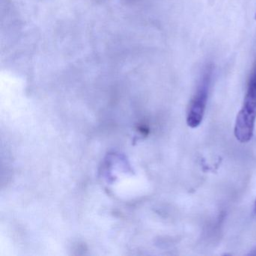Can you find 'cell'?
Masks as SVG:
<instances>
[{"label":"cell","mask_w":256,"mask_h":256,"mask_svg":"<svg viewBox=\"0 0 256 256\" xmlns=\"http://www.w3.org/2000/svg\"><path fill=\"white\" fill-rule=\"evenodd\" d=\"M254 212H256V202H254Z\"/></svg>","instance_id":"3957f363"},{"label":"cell","mask_w":256,"mask_h":256,"mask_svg":"<svg viewBox=\"0 0 256 256\" xmlns=\"http://www.w3.org/2000/svg\"><path fill=\"white\" fill-rule=\"evenodd\" d=\"M256 120V61L252 68L242 108L236 116L234 136L240 143L251 140Z\"/></svg>","instance_id":"6da1fadb"},{"label":"cell","mask_w":256,"mask_h":256,"mask_svg":"<svg viewBox=\"0 0 256 256\" xmlns=\"http://www.w3.org/2000/svg\"><path fill=\"white\" fill-rule=\"evenodd\" d=\"M254 19L256 20V14H254Z\"/></svg>","instance_id":"277c9868"},{"label":"cell","mask_w":256,"mask_h":256,"mask_svg":"<svg viewBox=\"0 0 256 256\" xmlns=\"http://www.w3.org/2000/svg\"><path fill=\"white\" fill-rule=\"evenodd\" d=\"M212 66L208 64L205 66L196 94L190 102L187 113V125L192 128H197L203 120L208 102V91L212 74Z\"/></svg>","instance_id":"7a4b0ae2"}]
</instances>
